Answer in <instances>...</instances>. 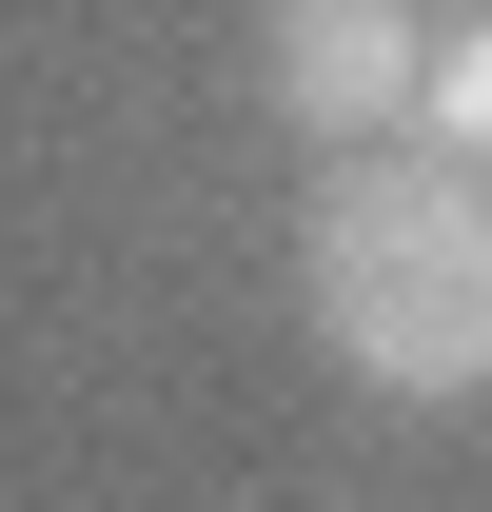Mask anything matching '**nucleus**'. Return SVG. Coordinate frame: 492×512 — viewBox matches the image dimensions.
Segmentation results:
<instances>
[{"instance_id":"f03ea898","label":"nucleus","mask_w":492,"mask_h":512,"mask_svg":"<svg viewBox=\"0 0 492 512\" xmlns=\"http://www.w3.org/2000/svg\"><path fill=\"white\" fill-rule=\"evenodd\" d=\"M256 79H276L296 138H394V119H433V20L414 0H276Z\"/></svg>"},{"instance_id":"f257e3e1","label":"nucleus","mask_w":492,"mask_h":512,"mask_svg":"<svg viewBox=\"0 0 492 512\" xmlns=\"http://www.w3.org/2000/svg\"><path fill=\"white\" fill-rule=\"evenodd\" d=\"M296 296L374 394H473L492 375V178L473 158H355L315 197Z\"/></svg>"},{"instance_id":"7ed1b4c3","label":"nucleus","mask_w":492,"mask_h":512,"mask_svg":"<svg viewBox=\"0 0 492 512\" xmlns=\"http://www.w3.org/2000/svg\"><path fill=\"white\" fill-rule=\"evenodd\" d=\"M433 138L492 158V20H473V40H433Z\"/></svg>"}]
</instances>
